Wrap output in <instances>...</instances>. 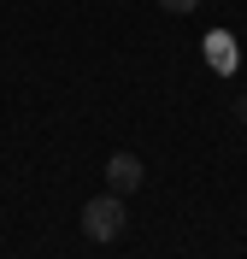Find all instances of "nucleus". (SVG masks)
I'll use <instances>...</instances> for the list:
<instances>
[{
	"label": "nucleus",
	"mask_w": 247,
	"mask_h": 259,
	"mask_svg": "<svg viewBox=\"0 0 247 259\" xmlns=\"http://www.w3.org/2000/svg\"><path fill=\"white\" fill-rule=\"evenodd\" d=\"M206 53H212L218 71H235V48H230V35H212V41H206Z\"/></svg>",
	"instance_id": "nucleus-3"
},
{
	"label": "nucleus",
	"mask_w": 247,
	"mask_h": 259,
	"mask_svg": "<svg viewBox=\"0 0 247 259\" xmlns=\"http://www.w3.org/2000/svg\"><path fill=\"white\" fill-rule=\"evenodd\" d=\"M159 6H165V12H194L200 0H159Z\"/></svg>",
	"instance_id": "nucleus-4"
},
{
	"label": "nucleus",
	"mask_w": 247,
	"mask_h": 259,
	"mask_svg": "<svg viewBox=\"0 0 247 259\" xmlns=\"http://www.w3.org/2000/svg\"><path fill=\"white\" fill-rule=\"evenodd\" d=\"M124 224H130V212H124V194H94L88 206H82V236L88 242H118L124 236Z\"/></svg>",
	"instance_id": "nucleus-1"
},
{
	"label": "nucleus",
	"mask_w": 247,
	"mask_h": 259,
	"mask_svg": "<svg viewBox=\"0 0 247 259\" xmlns=\"http://www.w3.org/2000/svg\"><path fill=\"white\" fill-rule=\"evenodd\" d=\"M141 177H147V171H141V159H135V153H112V159H106V189L124 194V200L141 189Z\"/></svg>",
	"instance_id": "nucleus-2"
},
{
	"label": "nucleus",
	"mask_w": 247,
	"mask_h": 259,
	"mask_svg": "<svg viewBox=\"0 0 247 259\" xmlns=\"http://www.w3.org/2000/svg\"><path fill=\"white\" fill-rule=\"evenodd\" d=\"M241 124H247V100H241Z\"/></svg>",
	"instance_id": "nucleus-5"
}]
</instances>
